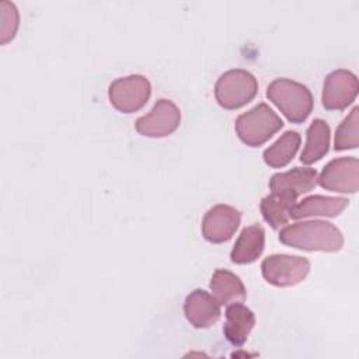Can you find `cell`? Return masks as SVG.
Listing matches in <instances>:
<instances>
[{"mask_svg": "<svg viewBox=\"0 0 359 359\" xmlns=\"http://www.w3.org/2000/svg\"><path fill=\"white\" fill-rule=\"evenodd\" d=\"M279 241L304 251L335 252L344 245L341 230L330 222L309 220L283 227L279 231Z\"/></svg>", "mask_w": 359, "mask_h": 359, "instance_id": "cell-1", "label": "cell"}, {"mask_svg": "<svg viewBox=\"0 0 359 359\" xmlns=\"http://www.w3.org/2000/svg\"><path fill=\"white\" fill-rule=\"evenodd\" d=\"M266 97L292 123H302L313 111L311 91L290 79H276L266 88Z\"/></svg>", "mask_w": 359, "mask_h": 359, "instance_id": "cell-2", "label": "cell"}, {"mask_svg": "<svg viewBox=\"0 0 359 359\" xmlns=\"http://www.w3.org/2000/svg\"><path fill=\"white\" fill-rule=\"evenodd\" d=\"M282 128L283 121L265 102H261L241 114L234 123L238 139L250 147L264 144Z\"/></svg>", "mask_w": 359, "mask_h": 359, "instance_id": "cell-3", "label": "cell"}, {"mask_svg": "<svg viewBox=\"0 0 359 359\" xmlns=\"http://www.w3.org/2000/svg\"><path fill=\"white\" fill-rule=\"evenodd\" d=\"M258 81L254 74L243 69H231L223 73L215 86V97L224 109H237L254 100Z\"/></svg>", "mask_w": 359, "mask_h": 359, "instance_id": "cell-4", "label": "cell"}, {"mask_svg": "<svg viewBox=\"0 0 359 359\" xmlns=\"http://www.w3.org/2000/svg\"><path fill=\"white\" fill-rule=\"evenodd\" d=\"M150 81L142 74L119 77L109 84L108 98L114 108L123 114L139 111L150 98Z\"/></svg>", "mask_w": 359, "mask_h": 359, "instance_id": "cell-5", "label": "cell"}, {"mask_svg": "<svg viewBox=\"0 0 359 359\" xmlns=\"http://www.w3.org/2000/svg\"><path fill=\"white\" fill-rule=\"evenodd\" d=\"M261 271L268 283L286 287L304 280L310 272V262L299 255L273 254L262 261Z\"/></svg>", "mask_w": 359, "mask_h": 359, "instance_id": "cell-6", "label": "cell"}, {"mask_svg": "<svg viewBox=\"0 0 359 359\" xmlns=\"http://www.w3.org/2000/svg\"><path fill=\"white\" fill-rule=\"evenodd\" d=\"M358 90L356 74L345 69H337L324 80L321 94L323 107L328 111H342L355 101Z\"/></svg>", "mask_w": 359, "mask_h": 359, "instance_id": "cell-7", "label": "cell"}, {"mask_svg": "<svg viewBox=\"0 0 359 359\" xmlns=\"http://www.w3.org/2000/svg\"><path fill=\"white\" fill-rule=\"evenodd\" d=\"M317 184L332 192L355 194L359 188V161L356 157L331 160L317 178Z\"/></svg>", "mask_w": 359, "mask_h": 359, "instance_id": "cell-8", "label": "cell"}, {"mask_svg": "<svg viewBox=\"0 0 359 359\" xmlns=\"http://www.w3.org/2000/svg\"><path fill=\"white\" fill-rule=\"evenodd\" d=\"M180 122L181 112L178 107L171 100L161 98L149 114L136 121L135 128L143 136L164 137L171 135L180 126Z\"/></svg>", "mask_w": 359, "mask_h": 359, "instance_id": "cell-9", "label": "cell"}, {"mask_svg": "<svg viewBox=\"0 0 359 359\" xmlns=\"http://www.w3.org/2000/svg\"><path fill=\"white\" fill-rule=\"evenodd\" d=\"M241 222V213L229 205L219 203L210 208L202 220V236L213 244L229 241Z\"/></svg>", "mask_w": 359, "mask_h": 359, "instance_id": "cell-10", "label": "cell"}, {"mask_svg": "<svg viewBox=\"0 0 359 359\" xmlns=\"http://www.w3.org/2000/svg\"><path fill=\"white\" fill-rule=\"evenodd\" d=\"M220 306L213 294L202 289H195L185 299L184 313L195 328H209L219 321L222 314Z\"/></svg>", "mask_w": 359, "mask_h": 359, "instance_id": "cell-11", "label": "cell"}, {"mask_svg": "<svg viewBox=\"0 0 359 359\" xmlns=\"http://www.w3.org/2000/svg\"><path fill=\"white\" fill-rule=\"evenodd\" d=\"M317 185V171L310 167H294L285 172H276L269 180L272 194L296 198L310 192Z\"/></svg>", "mask_w": 359, "mask_h": 359, "instance_id": "cell-12", "label": "cell"}, {"mask_svg": "<svg viewBox=\"0 0 359 359\" xmlns=\"http://www.w3.org/2000/svg\"><path fill=\"white\" fill-rule=\"evenodd\" d=\"M254 325L255 316L247 306H244L241 302L227 304L223 334L231 345L241 346L247 341Z\"/></svg>", "mask_w": 359, "mask_h": 359, "instance_id": "cell-13", "label": "cell"}, {"mask_svg": "<svg viewBox=\"0 0 359 359\" xmlns=\"http://www.w3.org/2000/svg\"><path fill=\"white\" fill-rule=\"evenodd\" d=\"M265 248V230L258 223L244 227L230 252L234 264H251L257 261Z\"/></svg>", "mask_w": 359, "mask_h": 359, "instance_id": "cell-14", "label": "cell"}, {"mask_svg": "<svg viewBox=\"0 0 359 359\" xmlns=\"http://www.w3.org/2000/svg\"><path fill=\"white\" fill-rule=\"evenodd\" d=\"M349 201L339 196H324V195H311L294 205L290 217L303 219L311 216H338L346 206Z\"/></svg>", "mask_w": 359, "mask_h": 359, "instance_id": "cell-15", "label": "cell"}, {"mask_svg": "<svg viewBox=\"0 0 359 359\" xmlns=\"http://www.w3.org/2000/svg\"><path fill=\"white\" fill-rule=\"evenodd\" d=\"M209 287L220 304L243 302L247 294L241 279L227 269H216L212 275Z\"/></svg>", "mask_w": 359, "mask_h": 359, "instance_id": "cell-16", "label": "cell"}, {"mask_svg": "<svg viewBox=\"0 0 359 359\" xmlns=\"http://www.w3.org/2000/svg\"><path fill=\"white\" fill-rule=\"evenodd\" d=\"M330 147V126L324 119H314L307 128L306 144L300 154L303 164H313L321 160Z\"/></svg>", "mask_w": 359, "mask_h": 359, "instance_id": "cell-17", "label": "cell"}, {"mask_svg": "<svg viewBox=\"0 0 359 359\" xmlns=\"http://www.w3.org/2000/svg\"><path fill=\"white\" fill-rule=\"evenodd\" d=\"M296 205V198L282 195V194H269L262 198L259 209L264 220L272 227L279 229L289 222L292 210Z\"/></svg>", "mask_w": 359, "mask_h": 359, "instance_id": "cell-18", "label": "cell"}, {"mask_svg": "<svg viewBox=\"0 0 359 359\" xmlns=\"http://www.w3.org/2000/svg\"><path fill=\"white\" fill-rule=\"evenodd\" d=\"M302 137L296 130L285 132L272 146L264 151V161L273 168H282L292 161L299 150Z\"/></svg>", "mask_w": 359, "mask_h": 359, "instance_id": "cell-19", "label": "cell"}, {"mask_svg": "<svg viewBox=\"0 0 359 359\" xmlns=\"http://www.w3.org/2000/svg\"><path fill=\"white\" fill-rule=\"evenodd\" d=\"M359 144V108L355 107L351 114L339 123L335 130L334 149L348 150L356 149Z\"/></svg>", "mask_w": 359, "mask_h": 359, "instance_id": "cell-20", "label": "cell"}, {"mask_svg": "<svg viewBox=\"0 0 359 359\" xmlns=\"http://www.w3.org/2000/svg\"><path fill=\"white\" fill-rule=\"evenodd\" d=\"M0 35H1V45H6L15 36V32L20 25V14L17 7L6 0L0 1Z\"/></svg>", "mask_w": 359, "mask_h": 359, "instance_id": "cell-21", "label": "cell"}]
</instances>
